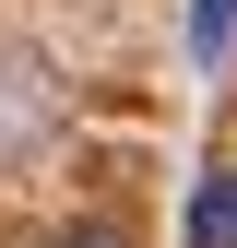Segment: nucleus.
<instances>
[{
    "instance_id": "7ed1b4c3",
    "label": "nucleus",
    "mask_w": 237,
    "mask_h": 248,
    "mask_svg": "<svg viewBox=\"0 0 237 248\" xmlns=\"http://www.w3.org/2000/svg\"><path fill=\"white\" fill-rule=\"evenodd\" d=\"M59 248H131V236H118V225H71Z\"/></svg>"
},
{
    "instance_id": "f257e3e1",
    "label": "nucleus",
    "mask_w": 237,
    "mask_h": 248,
    "mask_svg": "<svg viewBox=\"0 0 237 248\" xmlns=\"http://www.w3.org/2000/svg\"><path fill=\"white\" fill-rule=\"evenodd\" d=\"M190 248H237V166H214L190 189Z\"/></svg>"
},
{
    "instance_id": "f03ea898",
    "label": "nucleus",
    "mask_w": 237,
    "mask_h": 248,
    "mask_svg": "<svg viewBox=\"0 0 237 248\" xmlns=\"http://www.w3.org/2000/svg\"><path fill=\"white\" fill-rule=\"evenodd\" d=\"M225 47H237V0H190V59L214 71Z\"/></svg>"
}]
</instances>
